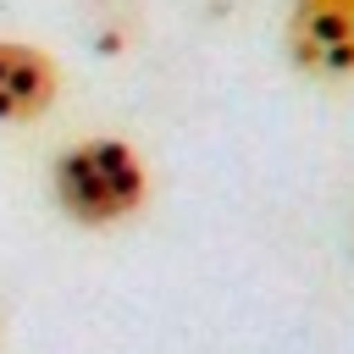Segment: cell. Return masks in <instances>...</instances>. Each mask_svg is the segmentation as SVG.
Masks as SVG:
<instances>
[{
	"label": "cell",
	"instance_id": "1",
	"mask_svg": "<svg viewBox=\"0 0 354 354\" xmlns=\"http://www.w3.org/2000/svg\"><path fill=\"white\" fill-rule=\"evenodd\" d=\"M50 194H55V205L77 227H116V221H127L144 205L149 171H144L133 144H122V138H83V144L61 149V160L50 171Z\"/></svg>",
	"mask_w": 354,
	"mask_h": 354
},
{
	"label": "cell",
	"instance_id": "2",
	"mask_svg": "<svg viewBox=\"0 0 354 354\" xmlns=\"http://www.w3.org/2000/svg\"><path fill=\"white\" fill-rule=\"evenodd\" d=\"M288 55L310 77H348L354 72V0H293Z\"/></svg>",
	"mask_w": 354,
	"mask_h": 354
},
{
	"label": "cell",
	"instance_id": "3",
	"mask_svg": "<svg viewBox=\"0 0 354 354\" xmlns=\"http://www.w3.org/2000/svg\"><path fill=\"white\" fill-rule=\"evenodd\" d=\"M61 72L44 50L22 39H0V122H33L55 105Z\"/></svg>",
	"mask_w": 354,
	"mask_h": 354
}]
</instances>
